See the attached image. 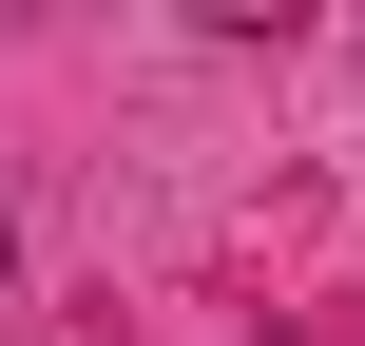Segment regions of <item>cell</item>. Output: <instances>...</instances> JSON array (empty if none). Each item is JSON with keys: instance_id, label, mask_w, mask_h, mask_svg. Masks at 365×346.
<instances>
[{"instance_id": "1", "label": "cell", "mask_w": 365, "mask_h": 346, "mask_svg": "<svg viewBox=\"0 0 365 346\" xmlns=\"http://www.w3.org/2000/svg\"><path fill=\"white\" fill-rule=\"evenodd\" d=\"M0 289H19V212H0Z\"/></svg>"}]
</instances>
